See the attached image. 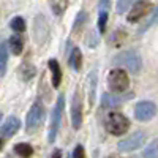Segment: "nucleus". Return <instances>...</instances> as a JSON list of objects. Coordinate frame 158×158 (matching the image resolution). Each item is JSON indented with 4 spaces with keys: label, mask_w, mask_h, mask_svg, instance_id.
Masks as SVG:
<instances>
[{
    "label": "nucleus",
    "mask_w": 158,
    "mask_h": 158,
    "mask_svg": "<svg viewBox=\"0 0 158 158\" xmlns=\"http://www.w3.org/2000/svg\"><path fill=\"white\" fill-rule=\"evenodd\" d=\"M104 127L114 136H122L125 135L130 128V120L120 112H109L104 120Z\"/></svg>",
    "instance_id": "nucleus-1"
},
{
    "label": "nucleus",
    "mask_w": 158,
    "mask_h": 158,
    "mask_svg": "<svg viewBox=\"0 0 158 158\" xmlns=\"http://www.w3.org/2000/svg\"><path fill=\"white\" fill-rule=\"evenodd\" d=\"M44 122V106L41 104V101H35V104L30 108L29 114H27V122H25V128L27 133H33Z\"/></svg>",
    "instance_id": "nucleus-2"
},
{
    "label": "nucleus",
    "mask_w": 158,
    "mask_h": 158,
    "mask_svg": "<svg viewBox=\"0 0 158 158\" xmlns=\"http://www.w3.org/2000/svg\"><path fill=\"white\" fill-rule=\"evenodd\" d=\"M108 84L112 92H117V94L127 92L130 87V79H128L127 71L122 68H114L108 76Z\"/></svg>",
    "instance_id": "nucleus-3"
},
{
    "label": "nucleus",
    "mask_w": 158,
    "mask_h": 158,
    "mask_svg": "<svg viewBox=\"0 0 158 158\" xmlns=\"http://www.w3.org/2000/svg\"><path fill=\"white\" fill-rule=\"evenodd\" d=\"M114 65L117 67H127L131 73H139L141 67H142V62H141V57L133 51H128V52H122L118 54L115 59H114Z\"/></svg>",
    "instance_id": "nucleus-4"
},
{
    "label": "nucleus",
    "mask_w": 158,
    "mask_h": 158,
    "mask_svg": "<svg viewBox=\"0 0 158 158\" xmlns=\"http://www.w3.org/2000/svg\"><path fill=\"white\" fill-rule=\"evenodd\" d=\"M63 106H65V97L59 95L57 98V104L52 112V120H51V130H49V142H54L56 136L59 133V128L62 123V112H63Z\"/></svg>",
    "instance_id": "nucleus-5"
},
{
    "label": "nucleus",
    "mask_w": 158,
    "mask_h": 158,
    "mask_svg": "<svg viewBox=\"0 0 158 158\" xmlns=\"http://www.w3.org/2000/svg\"><path fill=\"white\" fill-rule=\"evenodd\" d=\"M144 141H146V135H144L142 131H136V133L130 135L128 138H125L118 142L117 149L120 152H133V150H136L142 146Z\"/></svg>",
    "instance_id": "nucleus-6"
},
{
    "label": "nucleus",
    "mask_w": 158,
    "mask_h": 158,
    "mask_svg": "<svg viewBox=\"0 0 158 158\" xmlns=\"http://www.w3.org/2000/svg\"><path fill=\"white\" fill-rule=\"evenodd\" d=\"M152 10V3L149 2V0H136V2L133 3V8H131V11L128 13V22H138L141 21L144 16H147L149 13Z\"/></svg>",
    "instance_id": "nucleus-7"
},
{
    "label": "nucleus",
    "mask_w": 158,
    "mask_h": 158,
    "mask_svg": "<svg viewBox=\"0 0 158 158\" xmlns=\"http://www.w3.org/2000/svg\"><path fill=\"white\" fill-rule=\"evenodd\" d=\"M156 114V104L153 101H139L135 108V117L139 122H149Z\"/></svg>",
    "instance_id": "nucleus-8"
},
{
    "label": "nucleus",
    "mask_w": 158,
    "mask_h": 158,
    "mask_svg": "<svg viewBox=\"0 0 158 158\" xmlns=\"http://www.w3.org/2000/svg\"><path fill=\"white\" fill-rule=\"evenodd\" d=\"M71 125L74 130H79L82 125V100L79 92H74L71 97Z\"/></svg>",
    "instance_id": "nucleus-9"
},
{
    "label": "nucleus",
    "mask_w": 158,
    "mask_h": 158,
    "mask_svg": "<svg viewBox=\"0 0 158 158\" xmlns=\"http://www.w3.org/2000/svg\"><path fill=\"white\" fill-rule=\"evenodd\" d=\"M33 36L38 44H43L49 36V25L43 15H38L33 19Z\"/></svg>",
    "instance_id": "nucleus-10"
},
{
    "label": "nucleus",
    "mask_w": 158,
    "mask_h": 158,
    "mask_svg": "<svg viewBox=\"0 0 158 158\" xmlns=\"http://www.w3.org/2000/svg\"><path fill=\"white\" fill-rule=\"evenodd\" d=\"M21 128V122H19V118L15 117V115H10L5 123L2 125V136L3 138H13L16 133H18V130Z\"/></svg>",
    "instance_id": "nucleus-11"
},
{
    "label": "nucleus",
    "mask_w": 158,
    "mask_h": 158,
    "mask_svg": "<svg viewBox=\"0 0 158 158\" xmlns=\"http://www.w3.org/2000/svg\"><path fill=\"white\" fill-rule=\"evenodd\" d=\"M49 65V70L52 73V85H54V89H59L60 87V82H62V70H60V65L56 59H51L48 62Z\"/></svg>",
    "instance_id": "nucleus-12"
},
{
    "label": "nucleus",
    "mask_w": 158,
    "mask_h": 158,
    "mask_svg": "<svg viewBox=\"0 0 158 158\" xmlns=\"http://www.w3.org/2000/svg\"><path fill=\"white\" fill-rule=\"evenodd\" d=\"M68 63H70V67H71L74 71H79V70H81V65H82V54H81V49H79V48H73L71 54H70V59H68Z\"/></svg>",
    "instance_id": "nucleus-13"
},
{
    "label": "nucleus",
    "mask_w": 158,
    "mask_h": 158,
    "mask_svg": "<svg viewBox=\"0 0 158 158\" xmlns=\"http://www.w3.org/2000/svg\"><path fill=\"white\" fill-rule=\"evenodd\" d=\"M8 44H10V49L15 56H21V52L24 49V40L19 36V35H13L10 36L8 40Z\"/></svg>",
    "instance_id": "nucleus-14"
},
{
    "label": "nucleus",
    "mask_w": 158,
    "mask_h": 158,
    "mask_svg": "<svg viewBox=\"0 0 158 158\" xmlns=\"http://www.w3.org/2000/svg\"><path fill=\"white\" fill-rule=\"evenodd\" d=\"M15 153L19 155L21 158H32L33 155V147L27 142H21V144H16L15 146Z\"/></svg>",
    "instance_id": "nucleus-15"
},
{
    "label": "nucleus",
    "mask_w": 158,
    "mask_h": 158,
    "mask_svg": "<svg viewBox=\"0 0 158 158\" xmlns=\"http://www.w3.org/2000/svg\"><path fill=\"white\" fill-rule=\"evenodd\" d=\"M120 103H122V98H118L115 95H111V94H104L101 97V104H103V108H117V106H120Z\"/></svg>",
    "instance_id": "nucleus-16"
},
{
    "label": "nucleus",
    "mask_w": 158,
    "mask_h": 158,
    "mask_svg": "<svg viewBox=\"0 0 158 158\" xmlns=\"http://www.w3.org/2000/svg\"><path fill=\"white\" fill-rule=\"evenodd\" d=\"M6 62H8V51L6 44L2 43L0 44V76H3L6 71Z\"/></svg>",
    "instance_id": "nucleus-17"
},
{
    "label": "nucleus",
    "mask_w": 158,
    "mask_h": 158,
    "mask_svg": "<svg viewBox=\"0 0 158 158\" xmlns=\"http://www.w3.org/2000/svg\"><path fill=\"white\" fill-rule=\"evenodd\" d=\"M144 158H158V139H153L144 150Z\"/></svg>",
    "instance_id": "nucleus-18"
},
{
    "label": "nucleus",
    "mask_w": 158,
    "mask_h": 158,
    "mask_svg": "<svg viewBox=\"0 0 158 158\" xmlns=\"http://www.w3.org/2000/svg\"><path fill=\"white\" fill-rule=\"evenodd\" d=\"M89 79H90V106H94V103H95V92H97V73L95 71H92L89 74Z\"/></svg>",
    "instance_id": "nucleus-19"
},
{
    "label": "nucleus",
    "mask_w": 158,
    "mask_h": 158,
    "mask_svg": "<svg viewBox=\"0 0 158 158\" xmlns=\"http://www.w3.org/2000/svg\"><path fill=\"white\" fill-rule=\"evenodd\" d=\"M10 27L15 30V32H24V30H25V21H24L21 16H16V18L11 19Z\"/></svg>",
    "instance_id": "nucleus-20"
},
{
    "label": "nucleus",
    "mask_w": 158,
    "mask_h": 158,
    "mask_svg": "<svg viewBox=\"0 0 158 158\" xmlns=\"http://www.w3.org/2000/svg\"><path fill=\"white\" fill-rule=\"evenodd\" d=\"M51 8L59 16L65 11V8H67V0H51Z\"/></svg>",
    "instance_id": "nucleus-21"
},
{
    "label": "nucleus",
    "mask_w": 158,
    "mask_h": 158,
    "mask_svg": "<svg viewBox=\"0 0 158 158\" xmlns=\"http://www.w3.org/2000/svg\"><path fill=\"white\" fill-rule=\"evenodd\" d=\"M106 22H108V11L100 10V13H98V30L101 33L106 30Z\"/></svg>",
    "instance_id": "nucleus-22"
},
{
    "label": "nucleus",
    "mask_w": 158,
    "mask_h": 158,
    "mask_svg": "<svg viewBox=\"0 0 158 158\" xmlns=\"http://www.w3.org/2000/svg\"><path fill=\"white\" fill-rule=\"evenodd\" d=\"M155 24H158V6L156 8H153V13H152V16H150V19L144 24V27L139 30V32H146L147 29H150L152 25H155Z\"/></svg>",
    "instance_id": "nucleus-23"
},
{
    "label": "nucleus",
    "mask_w": 158,
    "mask_h": 158,
    "mask_svg": "<svg viewBox=\"0 0 158 158\" xmlns=\"http://www.w3.org/2000/svg\"><path fill=\"white\" fill-rule=\"evenodd\" d=\"M135 3V0H117V13H125L131 5Z\"/></svg>",
    "instance_id": "nucleus-24"
},
{
    "label": "nucleus",
    "mask_w": 158,
    "mask_h": 158,
    "mask_svg": "<svg viewBox=\"0 0 158 158\" xmlns=\"http://www.w3.org/2000/svg\"><path fill=\"white\" fill-rule=\"evenodd\" d=\"M87 21V13L85 11H81V13H79V15H77V18H76V21H74V25H73V29L74 30H77L79 27H81V25L84 24Z\"/></svg>",
    "instance_id": "nucleus-25"
},
{
    "label": "nucleus",
    "mask_w": 158,
    "mask_h": 158,
    "mask_svg": "<svg viewBox=\"0 0 158 158\" xmlns=\"http://www.w3.org/2000/svg\"><path fill=\"white\" fill-rule=\"evenodd\" d=\"M22 73H24V79H25V81H29V79L36 73V70L32 67V65H22Z\"/></svg>",
    "instance_id": "nucleus-26"
},
{
    "label": "nucleus",
    "mask_w": 158,
    "mask_h": 158,
    "mask_svg": "<svg viewBox=\"0 0 158 158\" xmlns=\"http://www.w3.org/2000/svg\"><path fill=\"white\" fill-rule=\"evenodd\" d=\"M71 158H85V153H84L82 146H76V149H74V152H73Z\"/></svg>",
    "instance_id": "nucleus-27"
},
{
    "label": "nucleus",
    "mask_w": 158,
    "mask_h": 158,
    "mask_svg": "<svg viewBox=\"0 0 158 158\" xmlns=\"http://www.w3.org/2000/svg\"><path fill=\"white\" fill-rule=\"evenodd\" d=\"M109 8V0H100V10H106Z\"/></svg>",
    "instance_id": "nucleus-28"
},
{
    "label": "nucleus",
    "mask_w": 158,
    "mask_h": 158,
    "mask_svg": "<svg viewBox=\"0 0 158 158\" xmlns=\"http://www.w3.org/2000/svg\"><path fill=\"white\" fill-rule=\"evenodd\" d=\"M52 158H62V152H60V149L54 150V153H52Z\"/></svg>",
    "instance_id": "nucleus-29"
},
{
    "label": "nucleus",
    "mask_w": 158,
    "mask_h": 158,
    "mask_svg": "<svg viewBox=\"0 0 158 158\" xmlns=\"http://www.w3.org/2000/svg\"><path fill=\"white\" fill-rule=\"evenodd\" d=\"M2 146H3V141H2V138H0V149H2Z\"/></svg>",
    "instance_id": "nucleus-30"
},
{
    "label": "nucleus",
    "mask_w": 158,
    "mask_h": 158,
    "mask_svg": "<svg viewBox=\"0 0 158 158\" xmlns=\"http://www.w3.org/2000/svg\"><path fill=\"white\" fill-rule=\"evenodd\" d=\"M0 122H2V114H0Z\"/></svg>",
    "instance_id": "nucleus-31"
}]
</instances>
